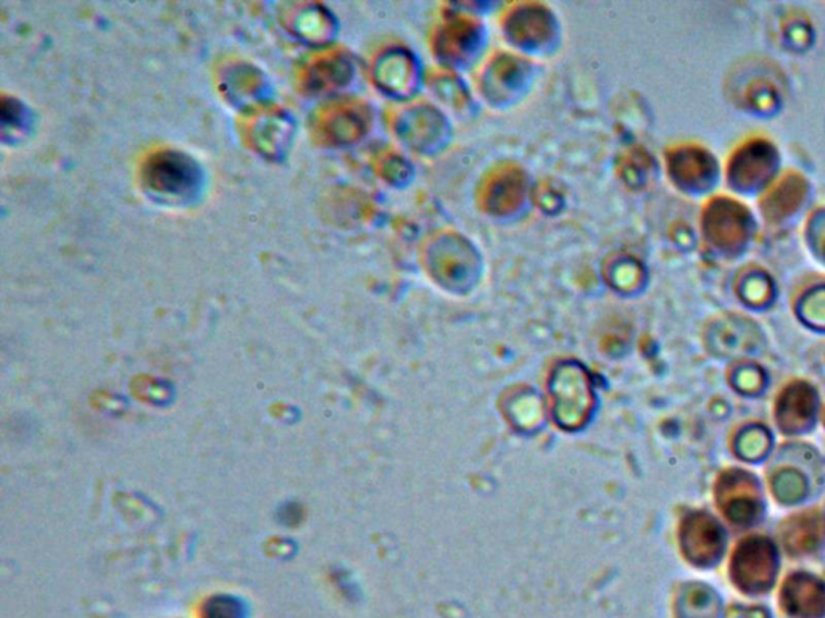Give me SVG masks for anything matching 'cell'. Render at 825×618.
<instances>
[{"mask_svg":"<svg viewBox=\"0 0 825 618\" xmlns=\"http://www.w3.org/2000/svg\"><path fill=\"white\" fill-rule=\"evenodd\" d=\"M551 410L564 428H579L594 407L590 380L576 363L560 364L550 378Z\"/></svg>","mask_w":825,"mask_h":618,"instance_id":"obj_1","label":"cell"},{"mask_svg":"<svg viewBox=\"0 0 825 618\" xmlns=\"http://www.w3.org/2000/svg\"><path fill=\"white\" fill-rule=\"evenodd\" d=\"M524 189V172L515 165H500L482 179L479 204L492 215H509L523 202Z\"/></svg>","mask_w":825,"mask_h":618,"instance_id":"obj_2","label":"cell"},{"mask_svg":"<svg viewBox=\"0 0 825 618\" xmlns=\"http://www.w3.org/2000/svg\"><path fill=\"white\" fill-rule=\"evenodd\" d=\"M776 573L773 549L764 540H750L733 557V579L746 591H763Z\"/></svg>","mask_w":825,"mask_h":618,"instance_id":"obj_3","label":"cell"},{"mask_svg":"<svg viewBox=\"0 0 825 618\" xmlns=\"http://www.w3.org/2000/svg\"><path fill=\"white\" fill-rule=\"evenodd\" d=\"M682 548L695 564H708L721 549V532L715 520L695 514L682 526Z\"/></svg>","mask_w":825,"mask_h":618,"instance_id":"obj_4","label":"cell"},{"mask_svg":"<svg viewBox=\"0 0 825 618\" xmlns=\"http://www.w3.org/2000/svg\"><path fill=\"white\" fill-rule=\"evenodd\" d=\"M784 604L791 616L817 618L825 614V587L806 575L791 577L784 587Z\"/></svg>","mask_w":825,"mask_h":618,"instance_id":"obj_5","label":"cell"},{"mask_svg":"<svg viewBox=\"0 0 825 618\" xmlns=\"http://www.w3.org/2000/svg\"><path fill=\"white\" fill-rule=\"evenodd\" d=\"M506 33L519 44L546 43L551 33V20L547 10L540 5H519L506 19Z\"/></svg>","mask_w":825,"mask_h":618,"instance_id":"obj_6","label":"cell"},{"mask_svg":"<svg viewBox=\"0 0 825 618\" xmlns=\"http://www.w3.org/2000/svg\"><path fill=\"white\" fill-rule=\"evenodd\" d=\"M478 39V23L465 15H453L439 29L435 47L444 59L458 60L469 52Z\"/></svg>","mask_w":825,"mask_h":618,"instance_id":"obj_7","label":"cell"},{"mask_svg":"<svg viewBox=\"0 0 825 618\" xmlns=\"http://www.w3.org/2000/svg\"><path fill=\"white\" fill-rule=\"evenodd\" d=\"M756 488L746 475L726 477L721 489V509L736 522H749L756 512Z\"/></svg>","mask_w":825,"mask_h":618,"instance_id":"obj_8","label":"cell"},{"mask_svg":"<svg viewBox=\"0 0 825 618\" xmlns=\"http://www.w3.org/2000/svg\"><path fill=\"white\" fill-rule=\"evenodd\" d=\"M669 167L679 181L693 182L698 181L708 172L709 161L695 148H682L671 155Z\"/></svg>","mask_w":825,"mask_h":618,"instance_id":"obj_9","label":"cell"},{"mask_svg":"<svg viewBox=\"0 0 825 618\" xmlns=\"http://www.w3.org/2000/svg\"><path fill=\"white\" fill-rule=\"evenodd\" d=\"M682 618H718L719 603L718 597L713 591L705 590L702 586H693L682 596L681 606Z\"/></svg>","mask_w":825,"mask_h":618,"instance_id":"obj_10","label":"cell"},{"mask_svg":"<svg viewBox=\"0 0 825 618\" xmlns=\"http://www.w3.org/2000/svg\"><path fill=\"white\" fill-rule=\"evenodd\" d=\"M813 410V398L806 388H793L786 393L780 407V415L784 417V427H801L806 424Z\"/></svg>","mask_w":825,"mask_h":618,"instance_id":"obj_11","label":"cell"},{"mask_svg":"<svg viewBox=\"0 0 825 618\" xmlns=\"http://www.w3.org/2000/svg\"><path fill=\"white\" fill-rule=\"evenodd\" d=\"M820 519L813 514L800 517L790 523L786 532V546L793 550L813 549L821 538Z\"/></svg>","mask_w":825,"mask_h":618,"instance_id":"obj_12","label":"cell"},{"mask_svg":"<svg viewBox=\"0 0 825 618\" xmlns=\"http://www.w3.org/2000/svg\"><path fill=\"white\" fill-rule=\"evenodd\" d=\"M737 205H721L712 208L708 218V231L719 242H736L737 235L742 232V219L737 215Z\"/></svg>","mask_w":825,"mask_h":618,"instance_id":"obj_13","label":"cell"},{"mask_svg":"<svg viewBox=\"0 0 825 618\" xmlns=\"http://www.w3.org/2000/svg\"><path fill=\"white\" fill-rule=\"evenodd\" d=\"M798 198H800V182L789 181L787 195H780L777 191L774 192L773 198H770V204L767 205V208L773 209L774 215H777V213L780 211L787 213L790 208H793Z\"/></svg>","mask_w":825,"mask_h":618,"instance_id":"obj_14","label":"cell"},{"mask_svg":"<svg viewBox=\"0 0 825 618\" xmlns=\"http://www.w3.org/2000/svg\"><path fill=\"white\" fill-rule=\"evenodd\" d=\"M238 606L232 601L218 599L215 604L208 607V616L206 618H239Z\"/></svg>","mask_w":825,"mask_h":618,"instance_id":"obj_15","label":"cell"}]
</instances>
